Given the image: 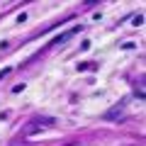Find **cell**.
<instances>
[{
	"instance_id": "6da1fadb",
	"label": "cell",
	"mask_w": 146,
	"mask_h": 146,
	"mask_svg": "<svg viewBox=\"0 0 146 146\" xmlns=\"http://www.w3.org/2000/svg\"><path fill=\"white\" fill-rule=\"evenodd\" d=\"M54 122H56V119H51V117H36V119H29V122L25 124V129H22V134H25V136L39 134V131H44V129H49V127H54Z\"/></svg>"
},
{
	"instance_id": "7a4b0ae2",
	"label": "cell",
	"mask_w": 146,
	"mask_h": 146,
	"mask_svg": "<svg viewBox=\"0 0 146 146\" xmlns=\"http://www.w3.org/2000/svg\"><path fill=\"white\" fill-rule=\"evenodd\" d=\"M122 112H124V107H112L105 117H107V119H115V117H122Z\"/></svg>"
},
{
	"instance_id": "3957f363",
	"label": "cell",
	"mask_w": 146,
	"mask_h": 146,
	"mask_svg": "<svg viewBox=\"0 0 146 146\" xmlns=\"http://www.w3.org/2000/svg\"><path fill=\"white\" fill-rule=\"evenodd\" d=\"M134 93L139 95V100H144V80H139V83L134 85Z\"/></svg>"
},
{
	"instance_id": "277c9868",
	"label": "cell",
	"mask_w": 146,
	"mask_h": 146,
	"mask_svg": "<svg viewBox=\"0 0 146 146\" xmlns=\"http://www.w3.org/2000/svg\"><path fill=\"white\" fill-rule=\"evenodd\" d=\"M141 22H144V15H134V17H131V25H134V27H139Z\"/></svg>"
},
{
	"instance_id": "5b68a950",
	"label": "cell",
	"mask_w": 146,
	"mask_h": 146,
	"mask_svg": "<svg viewBox=\"0 0 146 146\" xmlns=\"http://www.w3.org/2000/svg\"><path fill=\"white\" fill-rule=\"evenodd\" d=\"M85 68H98V66H90V63H78V71H85Z\"/></svg>"
},
{
	"instance_id": "8992f818",
	"label": "cell",
	"mask_w": 146,
	"mask_h": 146,
	"mask_svg": "<svg viewBox=\"0 0 146 146\" xmlns=\"http://www.w3.org/2000/svg\"><path fill=\"white\" fill-rule=\"evenodd\" d=\"M7 73H10V68H3V71H0V78H5Z\"/></svg>"
}]
</instances>
